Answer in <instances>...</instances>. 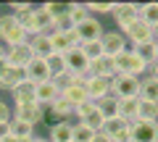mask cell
Listing matches in <instances>:
<instances>
[{
    "label": "cell",
    "instance_id": "obj_3",
    "mask_svg": "<svg viewBox=\"0 0 158 142\" xmlns=\"http://www.w3.org/2000/svg\"><path fill=\"white\" fill-rule=\"evenodd\" d=\"M140 82L137 76H127V74H116L111 79V95L116 100H140Z\"/></svg>",
    "mask_w": 158,
    "mask_h": 142
},
{
    "label": "cell",
    "instance_id": "obj_8",
    "mask_svg": "<svg viewBox=\"0 0 158 142\" xmlns=\"http://www.w3.org/2000/svg\"><path fill=\"white\" fill-rule=\"evenodd\" d=\"M45 116H48V108H42L40 103L24 105V108H13V119L24 121V124H29V126H34V129L45 121Z\"/></svg>",
    "mask_w": 158,
    "mask_h": 142
},
{
    "label": "cell",
    "instance_id": "obj_33",
    "mask_svg": "<svg viewBox=\"0 0 158 142\" xmlns=\"http://www.w3.org/2000/svg\"><path fill=\"white\" fill-rule=\"evenodd\" d=\"M79 47H82V53L87 55V61H90V63L106 55V53H103V45H100V40H98V42H85V45H79Z\"/></svg>",
    "mask_w": 158,
    "mask_h": 142
},
{
    "label": "cell",
    "instance_id": "obj_29",
    "mask_svg": "<svg viewBox=\"0 0 158 142\" xmlns=\"http://www.w3.org/2000/svg\"><path fill=\"white\" fill-rule=\"evenodd\" d=\"M69 18L74 21V26L90 18V11H87V3H69Z\"/></svg>",
    "mask_w": 158,
    "mask_h": 142
},
{
    "label": "cell",
    "instance_id": "obj_39",
    "mask_svg": "<svg viewBox=\"0 0 158 142\" xmlns=\"http://www.w3.org/2000/svg\"><path fill=\"white\" fill-rule=\"evenodd\" d=\"M92 142H111V137H108L106 132H95V137H92Z\"/></svg>",
    "mask_w": 158,
    "mask_h": 142
},
{
    "label": "cell",
    "instance_id": "obj_14",
    "mask_svg": "<svg viewBox=\"0 0 158 142\" xmlns=\"http://www.w3.org/2000/svg\"><path fill=\"white\" fill-rule=\"evenodd\" d=\"M132 142H158V121H135Z\"/></svg>",
    "mask_w": 158,
    "mask_h": 142
},
{
    "label": "cell",
    "instance_id": "obj_44",
    "mask_svg": "<svg viewBox=\"0 0 158 142\" xmlns=\"http://www.w3.org/2000/svg\"><path fill=\"white\" fill-rule=\"evenodd\" d=\"M0 142H19V140H16V137H13V134H8L6 140H0Z\"/></svg>",
    "mask_w": 158,
    "mask_h": 142
},
{
    "label": "cell",
    "instance_id": "obj_4",
    "mask_svg": "<svg viewBox=\"0 0 158 142\" xmlns=\"http://www.w3.org/2000/svg\"><path fill=\"white\" fill-rule=\"evenodd\" d=\"M121 34L127 37V45H129V47L150 45V42L156 40V29H153V26H148V24L142 21L140 16H137V18H135V21H132V24H129V26H127Z\"/></svg>",
    "mask_w": 158,
    "mask_h": 142
},
{
    "label": "cell",
    "instance_id": "obj_17",
    "mask_svg": "<svg viewBox=\"0 0 158 142\" xmlns=\"http://www.w3.org/2000/svg\"><path fill=\"white\" fill-rule=\"evenodd\" d=\"M11 95H13V108H24V105L37 103V87H34L32 82H24V84H19Z\"/></svg>",
    "mask_w": 158,
    "mask_h": 142
},
{
    "label": "cell",
    "instance_id": "obj_10",
    "mask_svg": "<svg viewBox=\"0 0 158 142\" xmlns=\"http://www.w3.org/2000/svg\"><path fill=\"white\" fill-rule=\"evenodd\" d=\"M103 132L111 137V142H132V124L124 121V119H118V116L116 119H108Z\"/></svg>",
    "mask_w": 158,
    "mask_h": 142
},
{
    "label": "cell",
    "instance_id": "obj_19",
    "mask_svg": "<svg viewBox=\"0 0 158 142\" xmlns=\"http://www.w3.org/2000/svg\"><path fill=\"white\" fill-rule=\"evenodd\" d=\"M34 87H37V103L42 105V108H50L53 103L61 97V90L53 84V79L50 82H42V84H34Z\"/></svg>",
    "mask_w": 158,
    "mask_h": 142
},
{
    "label": "cell",
    "instance_id": "obj_40",
    "mask_svg": "<svg viewBox=\"0 0 158 142\" xmlns=\"http://www.w3.org/2000/svg\"><path fill=\"white\" fill-rule=\"evenodd\" d=\"M8 134H11V121L8 124H0V140H6Z\"/></svg>",
    "mask_w": 158,
    "mask_h": 142
},
{
    "label": "cell",
    "instance_id": "obj_32",
    "mask_svg": "<svg viewBox=\"0 0 158 142\" xmlns=\"http://www.w3.org/2000/svg\"><path fill=\"white\" fill-rule=\"evenodd\" d=\"M82 124H85V126H90L92 132H103V126H106V119H103V113L95 108L92 113H87L85 119H82Z\"/></svg>",
    "mask_w": 158,
    "mask_h": 142
},
{
    "label": "cell",
    "instance_id": "obj_13",
    "mask_svg": "<svg viewBox=\"0 0 158 142\" xmlns=\"http://www.w3.org/2000/svg\"><path fill=\"white\" fill-rule=\"evenodd\" d=\"M85 90H87V97H90L92 103H100L103 97L111 95V79H103V76H87Z\"/></svg>",
    "mask_w": 158,
    "mask_h": 142
},
{
    "label": "cell",
    "instance_id": "obj_24",
    "mask_svg": "<svg viewBox=\"0 0 158 142\" xmlns=\"http://www.w3.org/2000/svg\"><path fill=\"white\" fill-rule=\"evenodd\" d=\"M48 111H50V116H53L56 121H71V116H74V108L63 100V97H58V100L53 103Z\"/></svg>",
    "mask_w": 158,
    "mask_h": 142
},
{
    "label": "cell",
    "instance_id": "obj_37",
    "mask_svg": "<svg viewBox=\"0 0 158 142\" xmlns=\"http://www.w3.org/2000/svg\"><path fill=\"white\" fill-rule=\"evenodd\" d=\"M32 11H34L32 3H11V13H13V16H19V18L27 16V13H32Z\"/></svg>",
    "mask_w": 158,
    "mask_h": 142
},
{
    "label": "cell",
    "instance_id": "obj_11",
    "mask_svg": "<svg viewBox=\"0 0 158 142\" xmlns=\"http://www.w3.org/2000/svg\"><path fill=\"white\" fill-rule=\"evenodd\" d=\"M32 61H34V53H32V47H29V42L16 45V47H6V63H8V66L27 68Z\"/></svg>",
    "mask_w": 158,
    "mask_h": 142
},
{
    "label": "cell",
    "instance_id": "obj_23",
    "mask_svg": "<svg viewBox=\"0 0 158 142\" xmlns=\"http://www.w3.org/2000/svg\"><path fill=\"white\" fill-rule=\"evenodd\" d=\"M61 97L69 103V105H71V108H77V105H82L85 100H90V97H87L85 84H74V87H69V90H63Z\"/></svg>",
    "mask_w": 158,
    "mask_h": 142
},
{
    "label": "cell",
    "instance_id": "obj_26",
    "mask_svg": "<svg viewBox=\"0 0 158 142\" xmlns=\"http://www.w3.org/2000/svg\"><path fill=\"white\" fill-rule=\"evenodd\" d=\"M137 16H140L142 21L148 24V26L156 29V26H158V3H145V6H140Z\"/></svg>",
    "mask_w": 158,
    "mask_h": 142
},
{
    "label": "cell",
    "instance_id": "obj_46",
    "mask_svg": "<svg viewBox=\"0 0 158 142\" xmlns=\"http://www.w3.org/2000/svg\"><path fill=\"white\" fill-rule=\"evenodd\" d=\"M156 37H158V26H156Z\"/></svg>",
    "mask_w": 158,
    "mask_h": 142
},
{
    "label": "cell",
    "instance_id": "obj_43",
    "mask_svg": "<svg viewBox=\"0 0 158 142\" xmlns=\"http://www.w3.org/2000/svg\"><path fill=\"white\" fill-rule=\"evenodd\" d=\"M32 142H48V137H37V134H34V137H32Z\"/></svg>",
    "mask_w": 158,
    "mask_h": 142
},
{
    "label": "cell",
    "instance_id": "obj_20",
    "mask_svg": "<svg viewBox=\"0 0 158 142\" xmlns=\"http://www.w3.org/2000/svg\"><path fill=\"white\" fill-rule=\"evenodd\" d=\"M74 121H56L48 132V142H71Z\"/></svg>",
    "mask_w": 158,
    "mask_h": 142
},
{
    "label": "cell",
    "instance_id": "obj_12",
    "mask_svg": "<svg viewBox=\"0 0 158 142\" xmlns=\"http://www.w3.org/2000/svg\"><path fill=\"white\" fill-rule=\"evenodd\" d=\"M24 74H27V82H32V84H42V82L53 79L50 66H48V61H42V58H34V61L24 68Z\"/></svg>",
    "mask_w": 158,
    "mask_h": 142
},
{
    "label": "cell",
    "instance_id": "obj_34",
    "mask_svg": "<svg viewBox=\"0 0 158 142\" xmlns=\"http://www.w3.org/2000/svg\"><path fill=\"white\" fill-rule=\"evenodd\" d=\"M113 8H116V3H87L90 16H95V13H111L113 16Z\"/></svg>",
    "mask_w": 158,
    "mask_h": 142
},
{
    "label": "cell",
    "instance_id": "obj_30",
    "mask_svg": "<svg viewBox=\"0 0 158 142\" xmlns=\"http://www.w3.org/2000/svg\"><path fill=\"white\" fill-rule=\"evenodd\" d=\"M11 134L16 137V140H27V137H34V126L24 124V121H19V119H11Z\"/></svg>",
    "mask_w": 158,
    "mask_h": 142
},
{
    "label": "cell",
    "instance_id": "obj_28",
    "mask_svg": "<svg viewBox=\"0 0 158 142\" xmlns=\"http://www.w3.org/2000/svg\"><path fill=\"white\" fill-rule=\"evenodd\" d=\"M137 121H158V105L156 103H148V100H140V105H137Z\"/></svg>",
    "mask_w": 158,
    "mask_h": 142
},
{
    "label": "cell",
    "instance_id": "obj_5",
    "mask_svg": "<svg viewBox=\"0 0 158 142\" xmlns=\"http://www.w3.org/2000/svg\"><path fill=\"white\" fill-rule=\"evenodd\" d=\"M100 45H103V53H106L108 58H116V55H121V53L129 50V45H127V37L118 32V29H113V32H103Z\"/></svg>",
    "mask_w": 158,
    "mask_h": 142
},
{
    "label": "cell",
    "instance_id": "obj_38",
    "mask_svg": "<svg viewBox=\"0 0 158 142\" xmlns=\"http://www.w3.org/2000/svg\"><path fill=\"white\" fill-rule=\"evenodd\" d=\"M11 119H13V108L6 100H0V124H8Z\"/></svg>",
    "mask_w": 158,
    "mask_h": 142
},
{
    "label": "cell",
    "instance_id": "obj_7",
    "mask_svg": "<svg viewBox=\"0 0 158 142\" xmlns=\"http://www.w3.org/2000/svg\"><path fill=\"white\" fill-rule=\"evenodd\" d=\"M74 32H77V37H79V45H85V42H98L103 37V24L98 21L95 16H90L87 21H82V24H77L74 26Z\"/></svg>",
    "mask_w": 158,
    "mask_h": 142
},
{
    "label": "cell",
    "instance_id": "obj_21",
    "mask_svg": "<svg viewBox=\"0 0 158 142\" xmlns=\"http://www.w3.org/2000/svg\"><path fill=\"white\" fill-rule=\"evenodd\" d=\"M90 76H103V79H113L116 76V66H113V58L103 55L98 61L90 63Z\"/></svg>",
    "mask_w": 158,
    "mask_h": 142
},
{
    "label": "cell",
    "instance_id": "obj_9",
    "mask_svg": "<svg viewBox=\"0 0 158 142\" xmlns=\"http://www.w3.org/2000/svg\"><path fill=\"white\" fill-rule=\"evenodd\" d=\"M27 82V74H24V68H16V66H8L6 61L0 63V90H8L13 92L19 84Z\"/></svg>",
    "mask_w": 158,
    "mask_h": 142
},
{
    "label": "cell",
    "instance_id": "obj_41",
    "mask_svg": "<svg viewBox=\"0 0 158 142\" xmlns=\"http://www.w3.org/2000/svg\"><path fill=\"white\" fill-rule=\"evenodd\" d=\"M148 71H150V76H156V79H158V61H153V63H150V68H148Z\"/></svg>",
    "mask_w": 158,
    "mask_h": 142
},
{
    "label": "cell",
    "instance_id": "obj_2",
    "mask_svg": "<svg viewBox=\"0 0 158 142\" xmlns=\"http://www.w3.org/2000/svg\"><path fill=\"white\" fill-rule=\"evenodd\" d=\"M113 66H116V74H127V76H137V79H142V76L148 74V63L142 61L140 55H137L135 50H127V53H121V55H116L113 58Z\"/></svg>",
    "mask_w": 158,
    "mask_h": 142
},
{
    "label": "cell",
    "instance_id": "obj_42",
    "mask_svg": "<svg viewBox=\"0 0 158 142\" xmlns=\"http://www.w3.org/2000/svg\"><path fill=\"white\" fill-rule=\"evenodd\" d=\"M153 61H158V37H156V42H153Z\"/></svg>",
    "mask_w": 158,
    "mask_h": 142
},
{
    "label": "cell",
    "instance_id": "obj_18",
    "mask_svg": "<svg viewBox=\"0 0 158 142\" xmlns=\"http://www.w3.org/2000/svg\"><path fill=\"white\" fill-rule=\"evenodd\" d=\"M29 47H32L34 58H42V61H48V58L53 55V42H50V34H37V37H29Z\"/></svg>",
    "mask_w": 158,
    "mask_h": 142
},
{
    "label": "cell",
    "instance_id": "obj_22",
    "mask_svg": "<svg viewBox=\"0 0 158 142\" xmlns=\"http://www.w3.org/2000/svg\"><path fill=\"white\" fill-rule=\"evenodd\" d=\"M140 100H148V103H156L158 105V79L156 76H142L140 82Z\"/></svg>",
    "mask_w": 158,
    "mask_h": 142
},
{
    "label": "cell",
    "instance_id": "obj_1",
    "mask_svg": "<svg viewBox=\"0 0 158 142\" xmlns=\"http://www.w3.org/2000/svg\"><path fill=\"white\" fill-rule=\"evenodd\" d=\"M29 42V34L24 32L21 18L13 13H0V45L3 47H16Z\"/></svg>",
    "mask_w": 158,
    "mask_h": 142
},
{
    "label": "cell",
    "instance_id": "obj_16",
    "mask_svg": "<svg viewBox=\"0 0 158 142\" xmlns=\"http://www.w3.org/2000/svg\"><path fill=\"white\" fill-rule=\"evenodd\" d=\"M137 11H140V6H135V3H116V8H113V21L118 24V32H124L137 18Z\"/></svg>",
    "mask_w": 158,
    "mask_h": 142
},
{
    "label": "cell",
    "instance_id": "obj_27",
    "mask_svg": "<svg viewBox=\"0 0 158 142\" xmlns=\"http://www.w3.org/2000/svg\"><path fill=\"white\" fill-rule=\"evenodd\" d=\"M98 111L103 113V119H106V121H108V119H116V116H118V100H116L113 95L103 97V100L98 103Z\"/></svg>",
    "mask_w": 158,
    "mask_h": 142
},
{
    "label": "cell",
    "instance_id": "obj_15",
    "mask_svg": "<svg viewBox=\"0 0 158 142\" xmlns=\"http://www.w3.org/2000/svg\"><path fill=\"white\" fill-rule=\"evenodd\" d=\"M50 42H53V50L61 53V55H66L69 50H74V47H79V37L77 32H50Z\"/></svg>",
    "mask_w": 158,
    "mask_h": 142
},
{
    "label": "cell",
    "instance_id": "obj_25",
    "mask_svg": "<svg viewBox=\"0 0 158 142\" xmlns=\"http://www.w3.org/2000/svg\"><path fill=\"white\" fill-rule=\"evenodd\" d=\"M137 105H140V100H118V119L135 124L137 121Z\"/></svg>",
    "mask_w": 158,
    "mask_h": 142
},
{
    "label": "cell",
    "instance_id": "obj_45",
    "mask_svg": "<svg viewBox=\"0 0 158 142\" xmlns=\"http://www.w3.org/2000/svg\"><path fill=\"white\" fill-rule=\"evenodd\" d=\"M3 61H6V47L0 45V63H3Z\"/></svg>",
    "mask_w": 158,
    "mask_h": 142
},
{
    "label": "cell",
    "instance_id": "obj_31",
    "mask_svg": "<svg viewBox=\"0 0 158 142\" xmlns=\"http://www.w3.org/2000/svg\"><path fill=\"white\" fill-rule=\"evenodd\" d=\"M95 132L90 126H85L82 121H74V134H71V142H92Z\"/></svg>",
    "mask_w": 158,
    "mask_h": 142
},
{
    "label": "cell",
    "instance_id": "obj_36",
    "mask_svg": "<svg viewBox=\"0 0 158 142\" xmlns=\"http://www.w3.org/2000/svg\"><path fill=\"white\" fill-rule=\"evenodd\" d=\"M48 66H50V71H53V74L63 71V68H66V63H63V55H61V53H53V55L48 58Z\"/></svg>",
    "mask_w": 158,
    "mask_h": 142
},
{
    "label": "cell",
    "instance_id": "obj_6",
    "mask_svg": "<svg viewBox=\"0 0 158 142\" xmlns=\"http://www.w3.org/2000/svg\"><path fill=\"white\" fill-rule=\"evenodd\" d=\"M63 63H66V71L74 76H90V61L82 53V47H74L63 55Z\"/></svg>",
    "mask_w": 158,
    "mask_h": 142
},
{
    "label": "cell",
    "instance_id": "obj_35",
    "mask_svg": "<svg viewBox=\"0 0 158 142\" xmlns=\"http://www.w3.org/2000/svg\"><path fill=\"white\" fill-rule=\"evenodd\" d=\"M95 108H98V103H92V100H85L82 105H77V108H74V119H77V121H82L87 113H92Z\"/></svg>",
    "mask_w": 158,
    "mask_h": 142
}]
</instances>
